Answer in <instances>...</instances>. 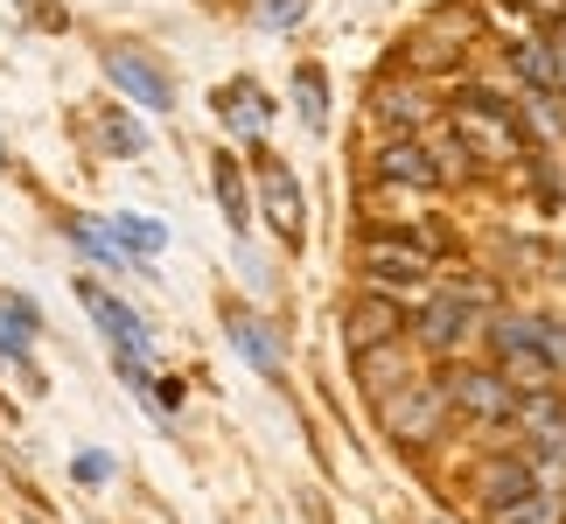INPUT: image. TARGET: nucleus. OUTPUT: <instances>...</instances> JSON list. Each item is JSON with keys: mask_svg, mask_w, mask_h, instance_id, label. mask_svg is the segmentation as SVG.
<instances>
[{"mask_svg": "<svg viewBox=\"0 0 566 524\" xmlns=\"http://www.w3.org/2000/svg\"><path fill=\"white\" fill-rule=\"evenodd\" d=\"M559 357H566V336L546 329L538 315H496L490 322V364L511 378L517 399L559 391Z\"/></svg>", "mask_w": 566, "mask_h": 524, "instance_id": "f257e3e1", "label": "nucleus"}, {"mask_svg": "<svg viewBox=\"0 0 566 524\" xmlns=\"http://www.w3.org/2000/svg\"><path fill=\"white\" fill-rule=\"evenodd\" d=\"M490 287H475V280H462V287H448V294H427L420 308L406 315V343H412V357H454L475 329H490Z\"/></svg>", "mask_w": 566, "mask_h": 524, "instance_id": "f03ea898", "label": "nucleus"}, {"mask_svg": "<svg viewBox=\"0 0 566 524\" xmlns=\"http://www.w3.org/2000/svg\"><path fill=\"white\" fill-rule=\"evenodd\" d=\"M371 412H378V427L391 433V441L399 448H433L448 433V391H441V370H412V378H399L391 391H378L371 399Z\"/></svg>", "mask_w": 566, "mask_h": 524, "instance_id": "7ed1b4c3", "label": "nucleus"}, {"mask_svg": "<svg viewBox=\"0 0 566 524\" xmlns=\"http://www.w3.org/2000/svg\"><path fill=\"white\" fill-rule=\"evenodd\" d=\"M357 266L364 280H371V294L385 301H399V294H433V245L427 238H412V231H371V238H357Z\"/></svg>", "mask_w": 566, "mask_h": 524, "instance_id": "20e7f679", "label": "nucleus"}, {"mask_svg": "<svg viewBox=\"0 0 566 524\" xmlns=\"http://www.w3.org/2000/svg\"><path fill=\"white\" fill-rule=\"evenodd\" d=\"M448 126H454V140H462V155H475L483 147L490 161H517L525 155V126L511 119V105L496 98V92H454L448 98Z\"/></svg>", "mask_w": 566, "mask_h": 524, "instance_id": "39448f33", "label": "nucleus"}, {"mask_svg": "<svg viewBox=\"0 0 566 524\" xmlns=\"http://www.w3.org/2000/svg\"><path fill=\"white\" fill-rule=\"evenodd\" d=\"M441 391H448V412L469 427H511L517 420V391L496 364H448Z\"/></svg>", "mask_w": 566, "mask_h": 524, "instance_id": "423d86ee", "label": "nucleus"}, {"mask_svg": "<svg viewBox=\"0 0 566 524\" xmlns=\"http://www.w3.org/2000/svg\"><path fill=\"white\" fill-rule=\"evenodd\" d=\"M252 175H259V210H266V224L280 231V245H294V252H301V238H308V203H301L294 168L259 147V155H252Z\"/></svg>", "mask_w": 566, "mask_h": 524, "instance_id": "0eeeda50", "label": "nucleus"}, {"mask_svg": "<svg viewBox=\"0 0 566 524\" xmlns=\"http://www.w3.org/2000/svg\"><path fill=\"white\" fill-rule=\"evenodd\" d=\"M98 63H105V77H113L134 105H147V113H176V77H168L147 50H134V42H105Z\"/></svg>", "mask_w": 566, "mask_h": 524, "instance_id": "6e6552de", "label": "nucleus"}, {"mask_svg": "<svg viewBox=\"0 0 566 524\" xmlns=\"http://www.w3.org/2000/svg\"><path fill=\"white\" fill-rule=\"evenodd\" d=\"M538 469L525 448H511V454H483V462H475V475H469V496H475V511H504L511 496H525L532 483H538Z\"/></svg>", "mask_w": 566, "mask_h": 524, "instance_id": "1a4fd4ad", "label": "nucleus"}, {"mask_svg": "<svg viewBox=\"0 0 566 524\" xmlns=\"http://www.w3.org/2000/svg\"><path fill=\"white\" fill-rule=\"evenodd\" d=\"M77 301L92 308V322L105 329V343H113V357H147V322L126 308L119 294H105L98 280H77Z\"/></svg>", "mask_w": 566, "mask_h": 524, "instance_id": "9d476101", "label": "nucleus"}, {"mask_svg": "<svg viewBox=\"0 0 566 524\" xmlns=\"http://www.w3.org/2000/svg\"><path fill=\"white\" fill-rule=\"evenodd\" d=\"M343 343H350V357H364V349H385V343H406V308L399 301H350V315H343Z\"/></svg>", "mask_w": 566, "mask_h": 524, "instance_id": "9b49d317", "label": "nucleus"}, {"mask_svg": "<svg viewBox=\"0 0 566 524\" xmlns=\"http://www.w3.org/2000/svg\"><path fill=\"white\" fill-rule=\"evenodd\" d=\"M378 182L399 189H441V155L427 140H385L378 147Z\"/></svg>", "mask_w": 566, "mask_h": 524, "instance_id": "f8f14e48", "label": "nucleus"}, {"mask_svg": "<svg viewBox=\"0 0 566 524\" xmlns=\"http://www.w3.org/2000/svg\"><path fill=\"white\" fill-rule=\"evenodd\" d=\"M483 524H566V475H538L504 511H483Z\"/></svg>", "mask_w": 566, "mask_h": 524, "instance_id": "ddd939ff", "label": "nucleus"}, {"mask_svg": "<svg viewBox=\"0 0 566 524\" xmlns=\"http://www.w3.org/2000/svg\"><path fill=\"white\" fill-rule=\"evenodd\" d=\"M224 336L238 343V357H245L259 378H280V336L266 329V315H252V308H224Z\"/></svg>", "mask_w": 566, "mask_h": 524, "instance_id": "4468645a", "label": "nucleus"}, {"mask_svg": "<svg viewBox=\"0 0 566 524\" xmlns=\"http://www.w3.org/2000/svg\"><path fill=\"white\" fill-rule=\"evenodd\" d=\"M433 113H441V105H433V92H420V84H385V92H378V119L391 126V140L427 134Z\"/></svg>", "mask_w": 566, "mask_h": 524, "instance_id": "2eb2a0df", "label": "nucleus"}, {"mask_svg": "<svg viewBox=\"0 0 566 524\" xmlns=\"http://www.w3.org/2000/svg\"><path fill=\"white\" fill-rule=\"evenodd\" d=\"M210 105H217V119H224V126H238V134H266V119H273V98L259 92L252 77H231Z\"/></svg>", "mask_w": 566, "mask_h": 524, "instance_id": "dca6fc26", "label": "nucleus"}, {"mask_svg": "<svg viewBox=\"0 0 566 524\" xmlns=\"http://www.w3.org/2000/svg\"><path fill=\"white\" fill-rule=\"evenodd\" d=\"M113 245L126 252V266H134V273H147L140 259H155V252L168 245V231L155 224V217H126V210H119V217H113Z\"/></svg>", "mask_w": 566, "mask_h": 524, "instance_id": "f3484780", "label": "nucleus"}, {"mask_svg": "<svg viewBox=\"0 0 566 524\" xmlns=\"http://www.w3.org/2000/svg\"><path fill=\"white\" fill-rule=\"evenodd\" d=\"M210 182H217V203H224V224L245 231V224H252V196H245V175H238V161L217 155V161H210Z\"/></svg>", "mask_w": 566, "mask_h": 524, "instance_id": "a211bd4d", "label": "nucleus"}, {"mask_svg": "<svg viewBox=\"0 0 566 524\" xmlns=\"http://www.w3.org/2000/svg\"><path fill=\"white\" fill-rule=\"evenodd\" d=\"M92 140L105 147V155H119V161H134V155H147V134H140V126H134V119L119 113V105H105V113L92 119Z\"/></svg>", "mask_w": 566, "mask_h": 524, "instance_id": "6ab92c4d", "label": "nucleus"}, {"mask_svg": "<svg viewBox=\"0 0 566 524\" xmlns=\"http://www.w3.org/2000/svg\"><path fill=\"white\" fill-rule=\"evenodd\" d=\"M511 71L525 77L538 98L559 92V71H553V50H546V42H511Z\"/></svg>", "mask_w": 566, "mask_h": 524, "instance_id": "aec40b11", "label": "nucleus"}, {"mask_svg": "<svg viewBox=\"0 0 566 524\" xmlns=\"http://www.w3.org/2000/svg\"><path fill=\"white\" fill-rule=\"evenodd\" d=\"M294 98H301V119H308V126L329 119V77H322L315 63H301V71H294Z\"/></svg>", "mask_w": 566, "mask_h": 524, "instance_id": "412c9836", "label": "nucleus"}, {"mask_svg": "<svg viewBox=\"0 0 566 524\" xmlns=\"http://www.w3.org/2000/svg\"><path fill=\"white\" fill-rule=\"evenodd\" d=\"M0 315H8V329L21 336V343H35V329H42V308L29 294H0Z\"/></svg>", "mask_w": 566, "mask_h": 524, "instance_id": "4be33fe9", "label": "nucleus"}, {"mask_svg": "<svg viewBox=\"0 0 566 524\" xmlns=\"http://www.w3.org/2000/svg\"><path fill=\"white\" fill-rule=\"evenodd\" d=\"M301 14H308V0H252V21H259V29H294Z\"/></svg>", "mask_w": 566, "mask_h": 524, "instance_id": "5701e85b", "label": "nucleus"}, {"mask_svg": "<svg viewBox=\"0 0 566 524\" xmlns=\"http://www.w3.org/2000/svg\"><path fill=\"white\" fill-rule=\"evenodd\" d=\"M71 475H77V483H84V490H98V483H113V454H98V448H84V454H77V462H71Z\"/></svg>", "mask_w": 566, "mask_h": 524, "instance_id": "b1692460", "label": "nucleus"}, {"mask_svg": "<svg viewBox=\"0 0 566 524\" xmlns=\"http://www.w3.org/2000/svg\"><path fill=\"white\" fill-rule=\"evenodd\" d=\"M0 364H21V370H29V343H21V336L8 329V315H0ZM29 385H42L35 370H29Z\"/></svg>", "mask_w": 566, "mask_h": 524, "instance_id": "393cba45", "label": "nucleus"}, {"mask_svg": "<svg viewBox=\"0 0 566 524\" xmlns=\"http://www.w3.org/2000/svg\"><path fill=\"white\" fill-rule=\"evenodd\" d=\"M546 50H553V71H559V92H566V14L553 21V42H546Z\"/></svg>", "mask_w": 566, "mask_h": 524, "instance_id": "a878e982", "label": "nucleus"}]
</instances>
